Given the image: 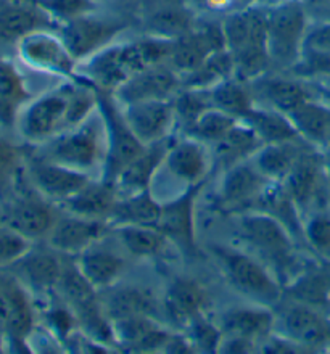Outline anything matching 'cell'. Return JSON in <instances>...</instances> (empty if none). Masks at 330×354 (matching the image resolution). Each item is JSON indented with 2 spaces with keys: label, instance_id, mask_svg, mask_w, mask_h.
I'll return each mask as SVG.
<instances>
[{
  "label": "cell",
  "instance_id": "20",
  "mask_svg": "<svg viewBox=\"0 0 330 354\" xmlns=\"http://www.w3.org/2000/svg\"><path fill=\"white\" fill-rule=\"evenodd\" d=\"M58 252L51 248H29L21 258L7 269L17 275L29 290L37 293L52 292L58 287L65 261Z\"/></svg>",
  "mask_w": 330,
  "mask_h": 354
},
{
  "label": "cell",
  "instance_id": "30",
  "mask_svg": "<svg viewBox=\"0 0 330 354\" xmlns=\"http://www.w3.org/2000/svg\"><path fill=\"white\" fill-rule=\"evenodd\" d=\"M206 292L192 279H176L165 295V308L172 321L187 326L192 319L203 313Z\"/></svg>",
  "mask_w": 330,
  "mask_h": 354
},
{
  "label": "cell",
  "instance_id": "14",
  "mask_svg": "<svg viewBox=\"0 0 330 354\" xmlns=\"http://www.w3.org/2000/svg\"><path fill=\"white\" fill-rule=\"evenodd\" d=\"M17 50L24 65L33 70L60 76H70L75 73L77 62L73 58L63 39L48 32L47 29L28 34L17 44Z\"/></svg>",
  "mask_w": 330,
  "mask_h": 354
},
{
  "label": "cell",
  "instance_id": "54",
  "mask_svg": "<svg viewBox=\"0 0 330 354\" xmlns=\"http://www.w3.org/2000/svg\"><path fill=\"white\" fill-rule=\"evenodd\" d=\"M324 86H326V92L330 93V76L324 77Z\"/></svg>",
  "mask_w": 330,
  "mask_h": 354
},
{
  "label": "cell",
  "instance_id": "25",
  "mask_svg": "<svg viewBox=\"0 0 330 354\" xmlns=\"http://www.w3.org/2000/svg\"><path fill=\"white\" fill-rule=\"evenodd\" d=\"M219 327L223 335H239L258 343L274 332L275 314L273 308L261 304L232 308L221 316Z\"/></svg>",
  "mask_w": 330,
  "mask_h": 354
},
{
  "label": "cell",
  "instance_id": "40",
  "mask_svg": "<svg viewBox=\"0 0 330 354\" xmlns=\"http://www.w3.org/2000/svg\"><path fill=\"white\" fill-rule=\"evenodd\" d=\"M103 304L107 316L110 321L127 316H154L156 311V301L147 290L127 287L115 290Z\"/></svg>",
  "mask_w": 330,
  "mask_h": 354
},
{
  "label": "cell",
  "instance_id": "28",
  "mask_svg": "<svg viewBox=\"0 0 330 354\" xmlns=\"http://www.w3.org/2000/svg\"><path fill=\"white\" fill-rule=\"evenodd\" d=\"M86 76L93 86L98 87V91L115 92L122 82L131 77V73L127 70L125 58H122L121 44L108 46L97 52L95 55L87 58Z\"/></svg>",
  "mask_w": 330,
  "mask_h": 354
},
{
  "label": "cell",
  "instance_id": "5",
  "mask_svg": "<svg viewBox=\"0 0 330 354\" xmlns=\"http://www.w3.org/2000/svg\"><path fill=\"white\" fill-rule=\"evenodd\" d=\"M306 36V13L298 2L280 3L268 12L266 44L271 63L293 68L302 60Z\"/></svg>",
  "mask_w": 330,
  "mask_h": 354
},
{
  "label": "cell",
  "instance_id": "36",
  "mask_svg": "<svg viewBox=\"0 0 330 354\" xmlns=\"http://www.w3.org/2000/svg\"><path fill=\"white\" fill-rule=\"evenodd\" d=\"M263 145L264 144L255 134V131L245 124L244 121H239L229 131V134L213 147L216 160H219L224 171H228L234 165L250 160Z\"/></svg>",
  "mask_w": 330,
  "mask_h": 354
},
{
  "label": "cell",
  "instance_id": "4",
  "mask_svg": "<svg viewBox=\"0 0 330 354\" xmlns=\"http://www.w3.org/2000/svg\"><path fill=\"white\" fill-rule=\"evenodd\" d=\"M36 326L31 290L7 268H0V335L5 348L31 351L29 338Z\"/></svg>",
  "mask_w": 330,
  "mask_h": 354
},
{
  "label": "cell",
  "instance_id": "12",
  "mask_svg": "<svg viewBox=\"0 0 330 354\" xmlns=\"http://www.w3.org/2000/svg\"><path fill=\"white\" fill-rule=\"evenodd\" d=\"M125 24L118 19L98 18L93 13L82 15L62 24L60 37L76 62L91 58L102 48L111 46Z\"/></svg>",
  "mask_w": 330,
  "mask_h": 354
},
{
  "label": "cell",
  "instance_id": "52",
  "mask_svg": "<svg viewBox=\"0 0 330 354\" xmlns=\"http://www.w3.org/2000/svg\"><path fill=\"white\" fill-rule=\"evenodd\" d=\"M258 343L250 338L239 337V335H223L218 346V353H232V354H242V353H253L258 350Z\"/></svg>",
  "mask_w": 330,
  "mask_h": 354
},
{
  "label": "cell",
  "instance_id": "15",
  "mask_svg": "<svg viewBox=\"0 0 330 354\" xmlns=\"http://www.w3.org/2000/svg\"><path fill=\"white\" fill-rule=\"evenodd\" d=\"M127 126L144 145L155 144L172 136L176 113L171 98L166 100H142L122 105Z\"/></svg>",
  "mask_w": 330,
  "mask_h": 354
},
{
  "label": "cell",
  "instance_id": "51",
  "mask_svg": "<svg viewBox=\"0 0 330 354\" xmlns=\"http://www.w3.org/2000/svg\"><path fill=\"white\" fill-rule=\"evenodd\" d=\"M304 50L327 52L330 50V21L319 24L308 31L306 41H304Z\"/></svg>",
  "mask_w": 330,
  "mask_h": 354
},
{
  "label": "cell",
  "instance_id": "56",
  "mask_svg": "<svg viewBox=\"0 0 330 354\" xmlns=\"http://www.w3.org/2000/svg\"><path fill=\"white\" fill-rule=\"evenodd\" d=\"M322 100H326V102L329 103V105H330V93H329V92L324 93V98H322Z\"/></svg>",
  "mask_w": 330,
  "mask_h": 354
},
{
  "label": "cell",
  "instance_id": "3",
  "mask_svg": "<svg viewBox=\"0 0 330 354\" xmlns=\"http://www.w3.org/2000/svg\"><path fill=\"white\" fill-rule=\"evenodd\" d=\"M211 252L223 268L229 283L239 293L266 308L279 306L282 303V282L259 259L253 258L248 253L229 247H221V245L211 248Z\"/></svg>",
  "mask_w": 330,
  "mask_h": 354
},
{
  "label": "cell",
  "instance_id": "50",
  "mask_svg": "<svg viewBox=\"0 0 330 354\" xmlns=\"http://www.w3.org/2000/svg\"><path fill=\"white\" fill-rule=\"evenodd\" d=\"M155 26L160 29V37L171 39V34L176 37L182 36L189 29V18L185 15L177 12H163L155 17Z\"/></svg>",
  "mask_w": 330,
  "mask_h": 354
},
{
  "label": "cell",
  "instance_id": "47",
  "mask_svg": "<svg viewBox=\"0 0 330 354\" xmlns=\"http://www.w3.org/2000/svg\"><path fill=\"white\" fill-rule=\"evenodd\" d=\"M36 3L53 19L62 24L82 15L95 12L92 0H36Z\"/></svg>",
  "mask_w": 330,
  "mask_h": 354
},
{
  "label": "cell",
  "instance_id": "18",
  "mask_svg": "<svg viewBox=\"0 0 330 354\" xmlns=\"http://www.w3.org/2000/svg\"><path fill=\"white\" fill-rule=\"evenodd\" d=\"M111 229L107 221L89 219L70 214L57 218L51 235L47 237L48 247L65 257H77L87 248L97 245Z\"/></svg>",
  "mask_w": 330,
  "mask_h": 354
},
{
  "label": "cell",
  "instance_id": "46",
  "mask_svg": "<svg viewBox=\"0 0 330 354\" xmlns=\"http://www.w3.org/2000/svg\"><path fill=\"white\" fill-rule=\"evenodd\" d=\"M187 338L196 351L218 353V346L223 340V330L205 316V313L195 316L185 326Z\"/></svg>",
  "mask_w": 330,
  "mask_h": 354
},
{
  "label": "cell",
  "instance_id": "27",
  "mask_svg": "<svg viewBox=\"0 0 330 354\" xmlns=\"http://www.w3.org/2000/svg\"><path fill=\"white\" fill-rule=\"evenodd\" d=\"M290 121L304 142L313 147H327L330 144V105L326 100L309 98L288 113Z\"/></svg>",
  "mask_w": 330,
  "mask_h": 354
},
{
  "label": "cell",
  "instance_id": "11",
  "mask_svg": "<svg viewBox=\"0 0 330 354\" xmlns=\"http://www.w3.org/2000/svg\"><path fill=\"white\" fill-rule=\"evenodd\" d=\"M203 184L192 185L174 198L161 203V214L156 227L187 257L199 253L195 235V203Z\"/></svg>",
  "mask_w": 330,
  "mask_h": 354
},
{
  "label": "cell",
  "instance_id": "2",
  "mask_svg": "<svg viewBox=\"0 0 330 354\" xmlns=\"http://www.w3.org/2000/svg\"><path fill=\"white\" fill-rule=\"evenodd\" d=\"M107 150V124L98 110V116L92 113L80 126L46 142L42 156L89 176L92 171L100 169L102 176Z\"/></svg>",
  "mask_w": 330,
  "mask_h": 354
},
{
  "label": "cell",
  "instance_id": "53",
  "mask_svg": "<svg viewBox=\"0 0 330 354\" xmlns=\"http://www.w3.org/2000/svg\"><path fill=\"white\" fill-rule=\"evenodd\" d=\"M322 165H324V169H326V176L327 179L330 180V144L327 147H324L322 149Z\"/></svg>",
  "mask_w": 330,
  "mask_h": 354
},
{
  "label": "cell",
  "instance_id": "24",
  "mask_svg": "<svg viewBox=\"0 0 330 354\" xmlns=\"http://www.w3.org/2000/svg\"><path fill=\"white\" fill-rule=\"evenodd\" d=\"M284 297L319 311L330 309V268L329 266H311L300 270L284 287Z\"/></svg>",
  "mask_w": 330,
  "mask_h": 354
},
{
  "label": "cell",
  "instance_id": "21",
  "mask_svg": "<svg viewBox=\"0 0 330 354\" xmlns=\"http://www.w3.org/2000/svg\"><path fill=\"white\" fill-rule=\"evenodd\" d=\"M274 184L259 173L253 161L245 160L224 171L221 182L219 198L221 203L228 208H244V206L256 205L269 185Z\"/></svg>",
  "mask_w": 330,
  "mask_h": 354
},
{
  "label": "cell",
  "instance_id": "49",
  "mask_svg": "<svg viewBox=\"0 0 330 354\" xmlns=\"http://www.w3.org/2000/svg\"><path fill=\"white\" fill-rule=\"evenodd\" d=\"M300 76L304 77H327L330 76V50L314 52L304 50L302 60L293 66Z\"/></svg>",
  "mask_w": 330,
  "mask_h": 354
},
{
  "label": "cell",
  "instance_id": "8",
  "mask_svg": "<svg viewBox=\"0 0 330 354\" xmlns=\"http://www.w3.org/2000/svg\"><path fill=\"white\" fill-rule=\"evenodd\" d=\"M17 127L23 139L33 145H44L68 131L66 86L29 100L19 113Z\"/></svg>",
  "mask_w": 330,
  "mask_h": 354
},
{
  "label": "cell",
  "instance_id": "13",
  "mask_svg": "<svg viewBox=\"0 0 330 354\" xmlns=\"http://www.w3.org/2000/svg\"><path fill=\"white\" fill-rule=\"evenodd\" d=\"M26 174L33 189L53 205H63L92 179V176L44 156H33L26 161Z\"/></svg>",
  "mask_w": 330,
  "mask_h": 354
},
{
  "label": "cell",
  "instance_id": "26",
  "mask_svg": "<svg viewBox=\"0 0 330 354\" xmlns=\"http://www.w3.org/2000/svg\"><path fill=\"white\" fill-rule=\"evenodd\" d=\"M118 198H120V195H118L115 185L108 184L98 177L97 180H89L76 195H73L70 200H66L60 206L70 214L82 216V218L89 219H100L108 223Z\"/></svg>",
  "mask_w": 330,
  "mask_h": 354
},
{
  "label": "cell",
  "instance_id": "22",
  "mask_svg": "<svg viewBox=\"0 0 330 354\" xmlns=\"http://www.w3.org/2000/svg\"><path fill=\"white\" fill-rule=\"evenodd\" d=\"M172 140H174V137L169 136L166 139L155 142V144L145 145L144 150L121 171V174L115 180L118 195L129 196L150 190L161 165H163Z\"/></svg>",
  "mask_w": 330,
  "mask_h": 354
},
{
  "label": "cell",
  "instance_id": "41",
  "mask_svg": "<svg viewBox=\"0 0 330 354\" xmlns=\"http://www.w3.org/2000/svg\"><path fill=\"white\" fill-rule=\"evenodd\" d=\"M26 171V158L23 151L12 142L0 139V200H10L21 190L23 174Z\"/></svg>",
  "mask_w": 330,
  "mask_h": 354
},
{
  "label": "cell",
  "instance_id": "44",
  "mask_svg": "<svg viewBox=\"0 0 330 354\" xmlns=\"http://www.w3.org/2000/svg\"><path fill=\"white\" fill-rule=\"evenodd\" d=\"M176 122H181L185 132L208 108L213 106L210 97V88H182L177 92L174 100Z\"/></svg>",
  "mask_w": 330,
  "mask_h": 354
},
{
  "label": "cell",
  "instance_id": "42",
  "mask_svg": "<svg viewBox=\"0 0 330 354\" xmlns=\"http://www.w3.org/2000/svg\"><path fill=\"white\" fill-rule=\"evenodd\" d=\"M211 103L218 110H223L235 118H242L255 105L253 97L237 77H229L210 88Z\"/></svg>",
  "mask_w": 330,
  "mask_h": 354
},
{
  "label": "cell",
  "instance_id": "16",
  "mask_svg": "<svg viewBox=\"0 0 330 354\" xmlns=\"http://www.w3.org/2000/svg\"><path fill=\"white\" fill-rule=\"evenodd\" d=\"M210 145L194 137L174 139L167 150L163 166L176 180L192 187L203 184L213 166Z\"/></svg>",
  "mask_w": 330,
  "mask_h": 354
},
{
  "label": "cell",
  "instance_id": "23",
  "mask_svg": "<svg viewBox=\"0 0 330 354\" xmlns=\"http://www.w3.org/2000/svg\"><path fill=\"white\" fill-rule=\"evenodd\" d=\"M53 19L36 0H0V42L18 44L28 34L48 29Z\"/></svg>",
  "mask_w": 330,
  "mask_h": 354
},
{
  "label": "cell",
  "instance_id": "10",
  "mask_svg": "<svg viewBox=\"0 0 330 354\" xmlns=\"http://www.w3.org/2000/svg\"><path fill=\"white\" fill-rule=\"evenodd\" d=\"M52 205L34 189L33 192L21 189L8 200L3 224L33 243L47 239L57 223Z\"/></svg>",
  "mask_w": 330,
  "mask_h": 354
},
{
  "label": "cell",
  "instance_id": "39",
  "mask_svg": "<svg viewBox=\"0 0 330 354\" xmlns=\"http://www.w3.org/2000/svg\"><path fill=\"white\" fill-rule=\"evenodd\" d=\"M256 81V88L264 98L266 103L271 108L288 115L295 108L302 105L311 98L302 82L293 80H284V77H271V80L263 81L258 77Z\"/></svg>",
  "mask_w": 330,
  "mask_h": 354
},
{
  "label": "cell",
  "instance_id": "38",
  "mask_svg": "<svg viewBox=\"0 0 330 354\" xmlns=\"http://www.w3.org/2000/svg\"><path fill=\"white\" fill-rule=\"evenodd\" d=\"M229 77H235V63L228 48L214 52L194 71L181 76L182 88H211Z\"/></svg>",
  "mask_w": 330,
  "mask_h": 354
},
{
  "label": "cell",
  "instance_id": "19",
  "mask_svg": "<svg viewBox=\"0 0 330 354\" xmlns=\"http://www.w3.org/2000/svg\"><path fill=\"white\" fill-rule=\"evenodd\" d=\"M181 88V76L169 63L145 68L116 88L115 98L121 105L142 100H166Z\"/></svg>",
  "mask_w": 330,
  "mask_h": 354
},
{
  "label": "cell",
  "instance_id": "48",
  "mask_svg": "<svg viewBox=\"0 0 330 354\" xmlns=\"http://www.w3.org/2000/svg\"><path fill=\"white\" fill-rule=\"evenodd\" d=\"M31 247L33 242L21 237L5 224L0 225V268H8Z\"/></svg>",
  "mask_w": 330,
  "mask_h": 354
},
{
  "label": "cell",
  "instance_id": "1",
  "mask_svg": "<svg viewBox=\"0 0 330 354\" xmlns=\"http://www.w3.org/2000/svg\"><path fill=\"white\" fill-rule=\"evenodd\" d=\"M266 28L268 12L256 7L229 15L223 23L226 48L234 57L239 81L258 80L269 66Z\"/></svg>",
  "mask_w": 330,
  "mask_h": 354
},
{
  "label": "cell",
  "instance_id": "6",
  "mask_svg": "<svg viewBox=\"0 0 330 354\" xmlns=\"http://www.w3.org/2000/svg\"><path fill=\"white\" fill-rule=\"evenodd\" d=\"M240 237L274 268L287 270L295 261V242L287 225L266 211H251L239 223Z\"/></svg>",
  "mask_w": 330,
  "mask_h": 354
},
{
  "label": "cell",
  "instance_id": "37",
  "mask_svg": "<svg viewBox=\"0 0 330 354\" xmlns=\"http://www.w3.org/2000/svg\"><path fill=\"white\" fill-rule=\"evenodd\" d=\"M120 243L136 258H155L165 252L167 239L152 225H116L111 227Z\"/></svg>",
  "mask_w": 330,
  "mask_h": 354
},
{
  "label": "cell",
  "instance_id": "31",
  "mask_svg": "<svg viewBox=\"0 0 330 354\" xmlns=\"http://www.w3.org/2000/svg\"><path fill=\"white\" fill-rule=\"evenodd\" d=\"M322 173H326L321 161H318L311 155H302L290 174L282 182L284 190L287 192L293 203L298 209L311 203L314 196L318 195L319 187H321Z\"/></svg>",
  "mask_w": 330,
  "mask_h": 354
},
{
  "label": "cell",
  "instance_id": "29",
  "mask_svg": "<svg viewBox=\"0 0 330 354\" xmlns=\"http://www.w3.org/2000/svg\"><path fill=\"white\" fill-rule=\"evenodd\" d=\"M240 121L250 126L263 144H282L302 139L288 115L275 108L253 105Z\"/></svg>",
  "mask_w": 330,
  "mask_h": 354
},
{
  "label": "cell",
  "instance_id": "35",
  "mask_svg": "<svg viewBox=\"0 0 330 354\" xmlns=\"http://www.w3.org/2000/svg\"><path fill=\"white\" fill-rule=\"evenodd\" d=\"M295 142L297 140L282 142V144H264L251 156V161L266 179L282 184L285 177L297 165L300 156L303 155Z\"/></svg>",
  "mask_w": 330,
  "mask_h": 354
},
{
  "label": "cell",
  "instance_id": "55",
  "mask_svg": "<svg viewBox=\"0 0 330 354\" xmlns=\"http://www.w3.org/2000/svg\"><path fill=\"white\" fill-rule=\"evenodd\" d=\"M3 350H5V342H3L2 335H0V353H2Z\"/></svg>",
  "mask_w": 330,
  "mask_h": 354
},
{
  "label": "cell",
  "instance_id": "32",
  "mask_svg": "<svg viewBox=\"0 0 330 354\" xmlns=\"http://www.w3.org/2000/svg\"><path fill=\"white\" fill-rule=\"evenodd\" d=\"M76 264L97 290L110 288L121 277L125 261L116 253L105 248H97L95 245L76 257Z\"/></svg>",
  "mask_w": 330,
  "mask_h": 354
},
{
  "label": "cell",
  "instance_id": "17",
  "mask_svg": "<svg viewBox=\"0 0 330 354\" xmlns=\"http://www.w3.org/2000/svg\"><path fill=\"white\" fill-rule=\"evenodd\" d=\"M226 48L223 26L208 24L200 29H190L172 41L169 66L177 75H187L199 68L210 55Z\"/></svg>",
  "mask_w": 330,
  "mask_h": 354
},
{
  "label": "cell",
  "instance_id": "45",
  "mask_svg": "<svg viewBox=\"0 0 330 354\" xmlns=\"http://www.w3.org/2000/svg\"><path fill=\"white\" fill-rule=\"evenodd\" d=\"M302 225L309 247L322 258L330 259V209H314Z\"/></svg>",
  "mask_w": 330,
  "mask_h": 354
},
{
  "label": "cell",
  "instance_id": "57",
  "mask_svg": "<svg viewBox=\"0 0 330 354\" xmlns=\"http://www.w3.org/2000/svg\"><path fill=\"white\" fill-rule=\"evenodd\" d=\"M329 314H330V309H329Z\"/></svg>",
  "mask_w": 330,
  "mask_h": 354
},
{
  "label": "cell",
  "instance_id": "34",
  "mask_svg": "<svg viewBox=\"0 0 330 354\" xmlns=\"http://www.w3.org/2000/svg\"><path fill=\"white\" fill-rule=\"evenodd\" d=\"M24 80L12 63L0 60V126H17L18 116L29 102Z\"/></svg>",
  "mask_w": 330,
  "mask_h": 354
},
{
  "label": "cell",
  "instance_id": "43",
  "mask_svg": "<svg viewBox=\"0 0 330 354\" xmlns=\"http://www.w3.org/2000/svg\"><path fill=\"white\" fill-rule=\"evenodd\" d=\"M239 121V118L211 106L187 129V136L208 145H214L219 140H223Z\"/></svg>",
  "mask_w": 330,
  "mask_h": 354
},
{
  "label": "cell",
  "instance_id": "33",
  "mask_svg": "<svg viewBox=\"0 0 330 354\" xmlns=\"http://www.w3.org/2000/svg\"><path fill=\"white\" fill-rule=\"evenodd\" d=\"M161 214V203L150 190L129 196H120L108 219L111 227L116 225H152L156 227Z\"/></svg>",
  "mask_w": 330,
  "mask_h": 354
},
{
  "label": "cell",
  "instance_id": "9",
  "mask_svg": "<svg viewBox=\"0 0 330 354\" xmlns=\"http://www.w3.org/2000/svg\"><path fill=\"white\" fill-rule=\"evenodd\" d=\"M274 332L288 338L303 351L326 350L330 346V314L290 301L280 314H275Z\"/></svg>",
  "mask_w": 330,
  "mask_h": 354
},
{
  "label": "cell",
  "instance_id": "7",
  "mask_svg": "<svg viewBox=\"0 0 330 354\" xmlns=\"http://www.w3.org/2000/svg\"><path fill=\"white\" fill-rule=\"evenodd\" d=\"M98 93V110L107 124L108 150L107 160L103 165L100 179L115 185V180L121 171L144 150V144L137 139L131 127L127 126L121 108L116 106V98L113 100L110 92L97 91Z\"/></svg>",
  "mask_w": 330,
  "mask_h": 354
}]
</instances>
